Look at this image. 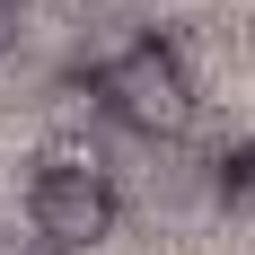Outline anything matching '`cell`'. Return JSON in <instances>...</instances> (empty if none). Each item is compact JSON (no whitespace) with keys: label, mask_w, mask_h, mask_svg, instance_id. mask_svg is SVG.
I'll return each mask as SVG.
<instances>
[{"label":"cell","mask_w":255,"mask_h":255,"mask_svg":"<svg viewBox=\"0 0 255 255\" xmlns=\"http://www.w3.org/2000/svg\"><path fill=\"white\" fill-rule=\"evenodd\" d=\"M79 88H88L97 115H115V124L141 132V141H176V132L194 124V79H185V53L167 44V35H132V44L106 53Z\"/></svg>","instance_id":"obj_1"},{"label":"cell","mask_w":255,"mask_h":255,"mask_svg":"<svg viewBox=\"0 0 255 255\" xmlns=\"http://www.w3.org/2000/svg\"><path fill=\"white\" fill-rule=\"evenodd\" d=\"M26 220H35V238L44 247H97V238H115V220H124V194H115V176L106 167H35V185H26Z\"/></svg>","instance_id":"obj_2"},{"label":"cell","mask_w":255,"mask_h":255,"mask_svg":"<svg viewBox=\"0 0 255 255\" xmlns=\"http://www.w3.org/2000/svg\"><path fill=\"white\" fill-rule=\"evenodd\" d=\"M211 194H220V211H255V132L211 158Z\"/></svg>","instance_id":"obj_3"},{"label":"cell","mask_w":255,"mask_h":255,"mask_svg":"<svg viewBox=\"0 0 255 255\" xmlns=\"http://www.w3.org/2000/svg\"><path fill=\"white\" fill-rule=\"evenodd\" d=\"M18 44V0H0V53Z\"/></svg>","instance_id":"obj_4"}]
</instances>
